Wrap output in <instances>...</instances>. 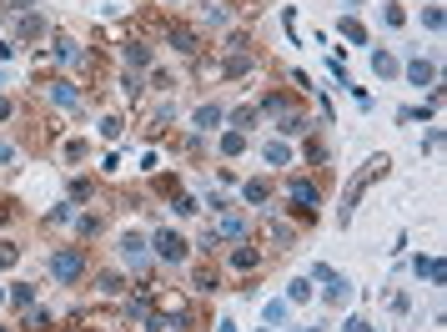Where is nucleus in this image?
Masks as SVG:
<instances>
[{
  "label": "nucleus",
  "instance_id": "1",
  "mask_svg": "<svg viewBox=\"0 0 447 332\" xmlns=\"http://www.w3.org/2000/svg\"><path fill=\"white\" fill-rule=\"evenodd\" d=\"M387 156H367V161H362L357 166V172H352V181H347V192H342V222H352V212H357V201H362V192H367V186L377 181V176H387Z\"/></svg>",
  "mask_w": 447,
  "mask_h": 332
},
{
  "label": "nucleus",
  "instance_id": "2",
  "mask_svg": "<svg viewBox=\"0 0 447 332\" xmlns=\"http://www.w3.org/2000/svg\"><path fill=\"white\" fill-rule=\"evenodd\" d=\"M287 201H292V217L312 226L317 222V206H322V192H317V181H302V176H292L287 181Z\"/></svg>",
  "mask_w": 447,
  "mask_h": 332
},
{
  "label": "nucleus",
  "instance_id": "3",
  "mask_svg": "<svg viewBox=\"0 0 447 332\" xmlns=\"http://www.w3.org/2000/svg\"><path fill=\"white\" fill-rule=\"evenodd\" d=\"M51 277L60 287H71L86 277V247H60V252H51Z\"/></svg>",
  "mask_w": 447,
  "mask_h": 332
},
{
  "label": "nucleus",
  "instance_id": "4",
  "mask_svg": "<svg viewBox=\"0 0 447 332\" xmlns=\"http://www.w3.org/2000/svg\"><path fill=\"white\" fill-rule=\"evenodd\" d=\"M151 247H156V257L161 262H186V252H191V247H186V237L181 232H171V226H156V232H151Z\"/></svg>",
  "mask_w": 447,
  "mask_h": 332
},
{
  "label": "nucleus",
  "instance_id": "5",
  "mask_svg": "<svg viewBox=\"0 0 447 332\" xmlns=\"http://www.w3.org/2000/svg\"><path fill=\"white\" fill-rule=\"evenodd\" d=\"M46 96H51V106H60V111H76L81 106V91H76V81H51V86H46Z\"/></svg>",
  "mask_w": 447,
  "mask_h": 332
},
{
  "label": "nucleus",
  "instance_id": "6",
  "mask_svg": "<svg viewBox=\"0 0 447 332\" xmlns=\"http://www.w3.org/2000/svg\"><path fill=\"white\" fill-rule=\"evenodd\" d=\"M251 66H257V56H251V51H226V56H221V76H226V81L246 76Z\"/></svg>",
  "mask_w": 447,
  "mask_h": 332
},
{
  "label": "nucleus",
  "instance_id": "7",
  "mask_svg": "<svg viewBox=\"0 0 447 332\" xmlns=\"http://www.w3.org/2000/svg\"><path fill=\"white\" fill-rule=\"evenodd\" d=\"M211 237H217V242H221V237H226V242H242V237H246V222H242V217H231V212H217V226H211Z\"/></svg>",
  "mask_w": 447,
  "mask_h": 332
},
{
  "label": "nucleus",
  "instance_id": "8",
  "mask_svg": "<svg viewBox=\"0 0 447 332\" xmlns=\"http://www.w3.org/2000/svg\"><path fill=\"white\" fill-rule=\"evenodd\" d=\"M262 226H267V237H271V247H276V252H287V247H296V226L276 222V217H267Z\"/></svg>",
  "mask_w": 447,
  "mask_h": 332
},
{
  "label": "nucleus",
  "instance_id": "9",
  "mask_svg": "<svg viewBox=\"0 0 447 332\" xmlns=\"http://www.w3.org/2000/svg\"><path fill=\"white\" fill-rule=\"evenodd\" d=\"M287 111H292V96L287 91H267L257 101V116H287Z\"/></svg>",
  "mask_w": 447,
  "mask_h": 332
},
{
  "label": "nucleus",
  "instance_id": "10",
  "mask_svg": "<svg viewBox=\"0 0 447 332\" xmlns=\"http://www.w3.org/2000/svg\"><path fill=\"white\" fill-rule=\"evenodd\" d=\"M262 267V247H237L231 252V272H257Z\"/></svg>",
  "mask_w": 447,
  "mask_h": 332
},
{
  "label": "nucleus",
  "instance_id": "11",
  "mask_svg": "<svg viewBox=\"0 0 447 332\" xmlns=\"http://www.w3.org/2000/svg\"><path fill=\"white\" fill-rule=\"evenodd\" d=\"M121 262L126 267H146V242L131 232V237H121Z\"/></svg>",
  "mask_w": 447,
  "mask_h": 332
},
{
  "label": "nucleus",
  "instance_id": "12",
  "mask_svg": "<svg viewBox=\"0 0 447 332\" xmlns=\"http://www.w3.org/2000/svg\"><path fill=\"white\" fill-rule=\"evenodd\" d=\"M221 121H226V111L217 106V101H206V106L191 116V126H196V131H211V126H221Z\"/></svg>",
  "mask_w": 447,
  "mask_h": 332
},
{
  "label": "nucleus",
  "instance_id": "13",
  "mask_svg": "<svg viewBox=\"0 0 447 332\" xmlns=\"http://www.w3.org/2000/svg\"><path fill=\"white\" fill-rule=\"evenodd\" d=\"M217 282H221V272L211 262H201L196 272H191V287H196V292H217Z\"/></svg>",
  "mask_w": 447,
  "mask_h": 332
},
{
  "label": "nucleus",
  "instance_id": "14",
  "mask_svg": "<svg viewBox=\"0 0 447 332\" xmlns=\"http://www.w3.org/2000/svg\"><path fill=\"white\" fill-rule=\"evenodd\" d=\"M15 31H20V40H40V35H46V20H40L35 10H26L15 20Z\"/></svg>",
  "mask_w": 447,
  "mask_h": 332
},
{
  "label": "nucleus",
  "instance_id": "15",
  "mask_svg": "<svg viewBox=\"0 0 447 332\" xmlns=\"http://www.w3.org/2000/svg\"><path fill=\"white\" fill-rule=\"evenodd\" d=\"M242 197H246V206H267L271 201V186L257 176V181H242Z\"/></svg>",
  "mask_w": 447,
  "mask_h": 332
},
{
  "label": "nucleus",
  "instance_id": "16",
  "mask_svg": "<svg viewBox=\"0 0 447 332\" xmlns=\"http://www.w3.org/2000/svg\"><path fill=\"white\" fill-rule=\"evenodd\" d=\"M126 66L146 71V66H151V46H146V40H131V46H126Z\"/></svg>",
  "mask_w": 447,
  "mask_h": 332
},
{
  "label": "nucleus",
  "instance_id": "17",
  "mask_svg": "<svg viewBox=\"0 0 447 332\" xmlns=\"http://www.w3.org/2000/svg\"><path fill=\"white\" fill-rule=\"evenodd\" d=\"M276 131H282V136H302V131H307V116L292 106L287 116H276Z\"/></svg>",
  "mask_w": 447,
  "mask_h": 332
},
{
  "label": "nucleus",
  "instance_id": "18",
  "mask_svg": "<svg viewBox=\"0 0 447 332\" xmlns=\"http://www.w3.org/2000/svg\"><path fill=\"white\" fill-rule=\"evenodd\" d=\"M166 40H171V46L181 51V56H196L201 46H196V35H191V31H181V26H171V31H166Z\"/></svg>",
  "mask_w": 447,
  "mask_h": 332
},
{
  "label": "nucleus",
  "instance_id": "19",
  "mask_svg": "<svg viewBox=\"0 0 447 332\" xmlns=\"http://www.w3.org/2000/svg\"><path fill=\"white\" fill-rule=\"evenodd\" d=\"M372 71H377L382 81H392L402 66H397V56H392V51H372Z\"/></svg>",
  "mask_w": 447,
  "mask_h": 332
},
{
  "label": "nucleus",
  "instance_id": "20",
  "mask_svg": "<svg viewBox=\"0 0 447 332\" xmlns=\"http://www.w3.org/2000/svg\"><path fill=\"white\" fill-rule=\"evenodd\" d=\"M412 272H417V277H428V282H442V277H447V272H442V257H417V262H412Z\"/></svg>",
  "mask_w": 447,
  "mask_h": 332
},
{
  "label": "nucleus",
  "instance_id": "21",
  "mask_svg": "<svg viewBox=\"0 0 447 332\" xmlns=\"http://www.w3.org/2000/svg\"><path fill=\"white\" fill-rule=\"evenodd\" d=\"M407 81H412V86H432L437 71L428 66V60H407Z\"/></svg>",
  "mask_w": 447,
  "mask_h": 332
},
{
  "label": "nucleus",
  "instance_id": "22",
  "mask_svg": "<svg viewBox=\"0 0 447 332\" xmlns=\"http://www.w3.org/2000/svg\"><path fill=\"white\" fill-rule=\"evenodd\" d=\"M322 297H327V302H347V297H352V282L332 272V277H327V292H322Z\"/></svg>",
  "mask_w": 447,
  "mask_h": 332
},
{
  "label": "nucleus",
  "instance_id": "23",
  "mask_svg": "<svg viewBox=\"0 0 447 332\" xmlns=\"http://www.w3.org/2000/svg\"><path fill=\"white\" fill-rule=\"evenodd\" d=\"M226 121H231V131H246V126H257L262 116H257V106H237V111H231Z\"/></svg>",
  "mask_w": 447,
  "mask_h": 332
},
{
  "label": "nucleus",
  "instance_id": "24",
  "mask_svg": "<svg viewBox=\"0 0 447 332\" xmlns=\"http://www.w3.org/2000/svg\"><path fill=\"white\" fill-rule=\"evenodd\" d=\"M262 156H267L271 166H287V161H292V147H287V141H267Z\"/></svg>",
  "mask_w": 447,
  "mask_h": 332
},
{
  "label": "nucleus",
  "instance_id": "25",
  "mask_svg": "<svg viewBox=\"0 0 447 332\" xmlns=\"http://www.w3.org/2000/svg\"><path fill=\"white\" fill-rule=\"evenodd\" d=\"M246 151V131H226L221 136V156H242Z\"/></svg>",
  "mask_w": 447,
  "mask_h": 332
},
{
  "label": "nucleus",
  "instance_id": "26",
  "mask_svg": "<svg viewBox=\"0 0 447 332\" xmlns=\"http://www.w3.org/2000/svg\"><path fill=\"white\" fill-rule=\"evenodd\" d=\"M287 302H312V277H292V287H287Z\"/></svg>",
  "mask_w": 447,
  "mask_h": 332
},
{
  "label": "nucleus",
  "instance_id": "27",
  "mask_svg": "<svg viewBox=\"0 0 447 332\" xmlns=\"http://www.w3.org/2000/svg\"><path fill=\"white\" fill-rule=\"evenodd\" d=\"M201 15H206V26H211V31H221V26H231V10H226V6H206Z\"/></svg>",
  "mask_w": 447,
  "mask_h": 332
},
{
  "label": "nucleus",
  "instance_id": "28",
  "mask_svg": "<svg viewBox=\"0 0 447 332\" xmlns=\"http://www.w3.org/2000/svg\"><path fill=\"white\" fill-rule=\"evenodd\" d=\"M342 35L352 40V46H362V40H367V31H362V20H357V15H342Z\"/></svg>",
  "mask_w": 447,
  "mask_h": 332
},
{
  "label": "nucleus",
  "instance_id": "29",
  "mask_svg": "<svg viewBox=\"0 0 447 332\" xmlns=\"http://www.w3.org/2000/svg\"><path fill=\"white\" fill-rule=\"evenodd\" d=\"M10 302H15V307H31V302H35V287H31V282H15V287H10Z\"/></svg>",
  "mask_w": 447,
  "mask_h": 332
},
{
  "label": "nucleus",
  "instance_id": "30",
  "mask_svg": "<svg viewBox=\"0 0 447 332\" xmlns=\"http://www.w3.org/2000/svg\"><path fill=\"white\" fill-rule=\"evenodd\" d=\"M171 212H176V217H196V197L176 192V197H171Z\"/></svg>",
  "mask_w": 447,
  "mask_h": 332
},
{
  "label": "nucleus",
  "instance_id": "31",
  "mask_svg": "<svg viewBox=\"0 0 447 332\" xmlns=\"http://www.w3.org/2000/svg\"><path fill=\"white\" fill-rule=\"evenodd\" d=\"M96 282H101V292H111V297H116V292H126V277H121V272H101Z\"/></svg>",
  "mask_w": 447,
  "mask_h": 332
},
{
  "label": "nucleus",
  "instance_id": "32",
  "mask_svg": "<svg viewBox=\"0 0 447 332\" xmlns=\"http://www.w3.org/2000/svg\"><path fill=\"white\" fill-rule=\"evenodd\" d=\"M15 262H20V247L15 242H0V272H10Z\"/></svg>",
  "mask_w": 447,
  "mask_h": 332
},
{
  "label": "nucleus",
  "instance_id": "33",
  "mask_svg": "<svg viewBox=\"0 0 447 332\" xmlns=\"http://www.w3.org/2000/svg\"><path fill=\"white\" fill-rule=\"evenodd\" d=\"M121 126H126L121 116H101V136H106V141H116V136H121Z\"/></svg>",
  "mask_w": 447,
  "mask_h": 332
},
{
  "label": "nucleus",
  "instance_id": "34",
  "mask_svg": "<svg viewBox=\"0 0 447 332\" xmlns=\"http://www.w3.org/2000/svg\"><path fill=\"white\" fill-rule=\"evenodd\" d=\"M442 6H428V10H422V26H428V31H442Z\"/></svg>",
  "mask_w": 447,
  "mask_h": 332
},
{
  "label": "nucleus",
  "instance_id": "35",
  "mask_svg": "<svg viewBox=\"0 0 447 332\" xmlns=\"http://www.w3.org/2000/svg\"><path fill=\"white\" fill-rule=\"evenodd\" d=\"M86 151H91L86 141H66V151H60V156H66V161H86Z\"/></svg>",
  "mask_w": 447,
  "mask_h": 332
},
{
  "label": "nucleus",
  "instance_id": "36",
  "mask_svg": "<svg viewBox=\"0 0 447 332\" xmlns=\"http://www.w3.org/2000/svg\"><path fill=\"white\" fill-rule=\"evenodd\" d=\"M262 317H267V322L276 327V322H282V317H287V302H267V307H262Z\"/></svg>",
  "mask_w": 447,
  "mask_h": 332
},
{
  "label": "nucleus",
  "instance_id": "37",
  "mask_svg": "<svg viewBox=\"0 0 447 332\" xmlns=\"http://www.w3.org/2000/svg\"><path fill=\"white\" fill-rule=\"evenodd\" d=\"M46 327H51V313H31L26 317V332H46Z\"/></svg>",
  "mask_w": 447,
  "mask_h": 332
},
{
  "label": "nucleus",
  "instance_id": "38",
  "mask_svg": "<svg viewBox=\"0 0 447 332\" xmlns=\"http://www.w3.org/2000/svg\"><path fill=\"white\" fill-rule=\"evenodd\" d=\"M382 20H387V26H407V10H402V6H387V10H382Z\"/></svg>",
  "mask_w": 447,
  "mask_h": 332
},
{
  "label": "nucleus",
  "instance_id": "39",
  "mask_svg": "<svg viewBox=\"0 0 447 332\" xmlns=\"http://www.w3.org/2000/svg\"><path fill=\"white\" fill-rule=\"evenodd\" d=\"M86 197H91V181H86V176L71 181V201H86Z\"/></svg>",
  "mask_w": 447,
  "mask_h": 332
},
{
  "label": "nucleus",
  "instance_id": "40",
  "mask_svg": "<svg viewBox=\"0 0 447 332\" xmlns=\"http://www.w3.org/2000/svg\"><path fill=\"white\" fill-rule=\"evenodd\" d=\"M66 222H71V201H60L56 212H51V226H66Z\"/></svg>",
  "mask_w": 447,
  "mask_h": 332
},
{
  "label": "nucleus",
  "instance_id": "41",
  "mask_svg": "<svg viewBox=\"0 0 447 332\" xmlns=\"http://www.w3.org/2000/svg\"><path fill=\"white\" fill-rule=\"evenodd\" d=\"M156 192H161V197H176L181 186H176V176H161V181H156Z\"/></svg>",
  "mask_w": 447,
  "mask_h": 332
},
{
  "label": "nucleus",
  "instance_id": "42",
  "mask_svg": "<svg viewBox=\"0 0 447 332\" xmlns=\"http://www.w3.org/2000/svg\"><path fill=\"white\" fill-rule=\"evenodd\" d=\"M101 232V217H81V237H96Z\"/></svg>",
  "mask_w": 447,
  "mask_h": 332
},
{
  "label": "nucleus",
  "instance_id": "43",
  "mask_svg": "<svg viewBox=\"0 0 447 332\" xmlns=\"http://www.w3.org/2000/svg\"><path fill=\"white\" fill-rule=\"evenodd\" d=\"M307 161H327V147H322V141H307Z\"/></svg>",
  "mask_w": 447,
  "mask_h": 332
},
{
  "label": "nucleus",
  "instance_id": "44",
  "mask_svg": "<svg viewBox=\"0 0 447 332\" xmlns=\"http://www.w3.org/2000/svg\"><path fill=\"white\" fill-rule=\"evenodd\" d=\"M10 116H15V101H10V96H0V121H10Z\"/></svg>",
  "mask_w": 447,
  "mask_h": 332
},
{
  "label": "nucleus",
  "instance_id": "45",
  "mask_svg": "<svg viewBox=\"0 0 447 332\" xmlns=\"http://www.w3.org/2000/svg\"><path fill=\"white\" fill-rule=\"evenodd\" d=\"M10 217H15V201H0V226H6Z\"/></svg>",
  "mask_w": 447,
  "mask_h": 332
},
{
  "label": "nucleus",
  "instance_id": "46",
  "mask_svg": "<svg viewBox=\"0 0 447 332\" xmlns=\"http://www.w3.org/2000/svg\"><path fill=\"white\" fill-rule=\"evenodd\" d=\"M347 332H372V327L362 322V317H347Z\"/></svg>",
  "mask_w": 447,
  "mask_h": 332
},
{
  "label": "nucleus",
  "instance_id": "47",
  "mask_svg": "<svg viewBox=\"0 0 447 332\" xmlns=\"http://www.w3.org/2000/svg\"><path fill=\"white\" fill-rule=\"evenodd\" d=\"M15 56V46H10V40H0V60H10Z\"/></svg>",
  "mask_w": 447,
  "mask_h": 332
},
{
  "label": "nucleus",
  "instance_id": "48",
  "mask_svg": "<svg viewBox=\"0 0 447 332\" xmlns=\"http://www.w3.org/2000/svg\"><path fill=\"white\" fill-rule=\"evenodd\" d=\"M217 332H237V322H217Z\"/></svg>",
  "mask_w": 447,
  "mask_h": 332
},
{
  "label": "nucleus",
  "instance_id": "49",
  "mask_svg": "<svg viewBox=\"0 0 447 332\" xmlns=\"http://www.w3.org/2000/svg\"><path fill=\"white\" fill-rule=\"evenodd\" d=\"M81 332H101V327H81Z\"/></svg>",
  "mask_w": 447,
  "mask_h": 332
},
{
  "label": "nucleus",
  "instance_id": "50",
  "mask_svg": "<svg viewBox=\"0 0 447 332\" xmlns=\"http://www.w3.org/2000/svg\"><path fill=\"white\" fill-rule=\"evenodd\" d=\"M10 6H26V0H10Z\"/></svg>",
  "mask_w": 447,
  "mask_h": 332
},
{
  "label": "nucleus",
  "instance_id": "51",
  "mask_svg": "<svg viewBox=\"0 0 447 332\" xmlns=\"http://www.w3.org/2000/svg\"><path fill=\"white\" fill-rule=\"evenodd\" d=\"M352 6H362V0H352Z\"/></svg>",
  "mask_w": 447,
  "mask_h": 332
},
{
  "label": "nucleus",
  "instance_id": "52",
  "mask_svg": "<svg viewBox=\"0 0 447 332\" xmlns=\"http://www.w3.org/2000/svg\"><path fill=\"white\" fill-rule=\"evenodd\" d=\"M0 332H6V327H0Z\"/></svg>",
  "mask_w": 447,
  "mask_h": 332
},
{
  "label": "nucleus",
  "instance_id": "53",
  "mask_svg": "<svg viewBox=\"0 0 447 332\" xmlns=\"http://www.w3.org/2000/svg\"><path fill=\"white\" fill-rule=\"evenodd\" d=\"M312 332H317V327H312Z\"/></svg>",
  "mask_w": 447,
  "mask_h": 332
}]
</instances>
